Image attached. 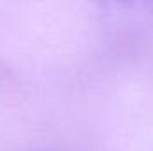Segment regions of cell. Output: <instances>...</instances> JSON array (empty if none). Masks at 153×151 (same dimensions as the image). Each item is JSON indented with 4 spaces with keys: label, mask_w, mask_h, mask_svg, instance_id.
Listing matches in <instances>:
<instances>
[]
</instances>
